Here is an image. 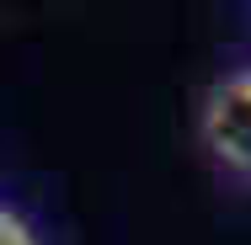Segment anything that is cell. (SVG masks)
I'll return each instance as SVG.
<instances>
[{"label": "cell", "mask_w": 251, "mask_h": 245, "mask_svg": "<svg viewBox=\"0 0 251 245\" xmlns=\"http://www.w3.org/2000/svg\"><path fill=\"white\" fill-rule=\"evenodd\" d=\"M203 139L225 165L251 176V75L230 80L225 91H214L208 117H203Z\"/></svg>", "instance_id": "6da1fadb"}, {"label": "cell", "mask_w": 251, "mask_h": 245, "mask_svg": "<svg viewBox=\"0 0 251 245\" xmlns=\"http://www.w3.org/2000/svg\"><path fill=\"white\" fill-rule=\"evenodd\" d=\"M0 245H38V240H32V229H27L16 213H5V208H0Z\"/></svg>", "instance_id": "7a4b0ae2"}]
</instances>
